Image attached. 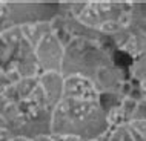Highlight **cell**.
I'll return each mask as SVG.
<instances>
[{
  "instance_id": "cell-1",
  "label": "cell",
  "mask_w": 146,
  "mask_h": 141,
  "mask_svg": "<svg viewBox=\"0 0 146 141\" xmlns=\"http://www.w3.org/2000/svg\"><path fill=\"white\" fill-rule=\"evenodd\" d=\"M111 130L100 101L63 98L51 112V134L74 135L85 141L100 140Z\"/></svg>"
},
{
  "instance_id": "cell-2",
  "label": "cell",
  "mask_w": 146,
  "mask_h": 141,
  "mask_svg": "<svg viewBox=\"0 0 146 141\" xmlns=\"http://www.w3.org/2000/svg\"><path fill=\"white\" fill-rule=\"evenodd\" d=\"M65 51H66V46L63 45L62 40L54 32H49L48 35H45L38 42V45L34 48L35 58H37L38 68H40V74L62 72Z\"/></svg>"
},
{
  "instance_id": "cell-3",
  "label": "cell",
  "mask_w": 146,
  "mask_h": 141,
  "mask_svg": "<svg viewBox=\"0 0 146 141\" xmlns=\"http://www.w3.org/2000/svg\"><path fill=\"white\" fill-rule=\"evenodd\" d=\"M63 98H72L80 101H100L102 92L92 78L80 75V74H72V75L65 77Z\"/></svg>"
},
{
  "instance_id": "cell-4",
  "label": "cell",
  "mask_w": 146,
  "mask_h": 141,
  "mask_svg": "<svg viewBox=\"0 0 146 141\" xmlns=\"http://www.w3.org/2000/svg\"><path fill=\"white\" fill-rule=\"evenodd\" d=\"M38 84L45 92L48 106L52 111L56 106L63 100V84L65 75L62 72H42L38 75Z\"/></svg>"
},
{
  "instance_id": "cell-5",
  "label": "cell",
  "mask_w": 146,
  "mask_h": 141,
  "mask_svg": "<svg viewBox=\"0 0 146 141\" xmlns=\"http://www.w3.org/2000/svg\"><path fill=\"white\" fill-rule=\"evenodd\" d=\"M52 22V20H51ZM51 22H37V23H26V25L19 26L22 35L25 37V40L29 43L33 48L38 45V42L42 40L45 35L52 32V23Z\"/></svg>"
},
{
  "instance_id": "cell-6",
  "label": "cell",
  "mask_w": 146,
  "mask_h": 141,
  "mask_svg": "<svg viewBox=\"0 0 146 141\" xmlns=\"http://www.w3.org/2000/svg\"><path fill=\"white\" fill-rule=\"evenodd\" d=\"M128 129L134 141H146V120L145 121H129Z\"/></svg>"
},
{
  "instance_id": "cell-7",
  "label": "cell",
  "mask_w": 146,
  "mask_h": 141,
  "mask_svg": "<svg viewBox=\"0 0 146 141\" xmlns=\"http://www.w3.org/2000/svg\"><path fill=\"white\" fill-rule=\"evenodd\" d=\"M15 28L9 17V6L8 3H0V35Z\"/></svg>"
},
{
  "instance_id": "cell-8",
  "label": "cell",
  "mask_w": 146,
  "mask_h": 141,
  "mask_svg": "<svg viewBox=\"0 0 146 141\" xmlns=\"http://www.w3.org/2000/svg\"><path fill=\"white\" fill-rule=\"evenodd\" d=\"M51 136H52L54 141H85L83 138H78V136H74V135H52L51 134Z\"/></svg>"
}]
</instances>
